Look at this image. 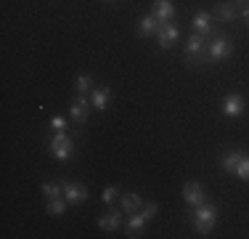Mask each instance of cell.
<instances>
[{
    "instance_id": "cell-1",
    "label": "cell",
    "mask_w": 249,
    "mask_h": 239,
    "mask_svg": "<svg viewBox=\"0 0 249 239\" xmlns=\"http://www.w3.org/2000/svg\"><path fill=\"white\" fill-rule=\"evenodd\" d=\"M191 223H194V229H196L199 234H210V231L215 229V223H217V207L210 205V202L199 205L196 213H194V218H191Z\"/></svg>"
},
{
    "instance_id": "cell-2",
    "label": "cell",
    "mask_w": 249,
    "mask_h": 239,
    "mask_svg": "<svg viewBox=\"0 0 249 239\" xmlns=\"http://www.w3.org/2000/svg\"><path fill=\"white\" fill-rule=\"evenodd\" d=\"M157 210H159L157 202H149V205L141 207L138 213H133V215H130V220H127V226H124V234H127V237H135L141 229H146V223L154 218V213H157Z\"/></svg>"
},
{
    "instance_id": "cell-3",
    "label": "cell",
    "mask_w": 249,
    "mask_h": 239,
    "mask_svg": "<svg viewBox=\"0 0 249 239\" xmlns=\"http://www.w3.org/2000/svg\"><path fill=\"white\" fill-rule=\"evenodd\" d=\"M48 149H51V154L58 159V162H67V159L74 154V141L67 136V130H64V133H53Z\"/></svg>"
},
{
    "instance_id": "cell-4",
    "label": "cell",
    "mask_w": 249,
    "mask_h": 239,
    "mask_svg": "<svg viewBox=\"0 0 249 239\" xmlns=\"http://www.w3.org/2000/svg\"><path fill=\"white\" fill-rule=\"evenodd\" d=\"M207 51H210V61H223V59H228L233 53V43L220 32V35L207 40Z\"/></svg>"
},
{
    "instance_id": "cell-5",
    "label": "cell",
    "mask_w": 249,
    "mask_h": 239,
    "mask_svg": "<svg viewBox=\"0 0 249 239\" xmlns=\"http://www.w3.org/2000/svg\"><path fill=\"white\" fill-rule=\"evenodd\" d=\"M90 109H93V106H90V101H88L82 93H77L74 99H72V104H69V117H72L74 122L82 128V125H88V117H90Z\"/></svg>"
},
{
    "instance_id": "cell-6",
    "label": "cell",
    "mask_w": 249,
    "mask_h": 239,
    "mask_svg": "<svg viewBox=\"0 0 249 239\" xmlns=\"http://www.w3.org/2000/svg\"><path fill=\"white\" fill-rule=\"evenodd\" d=\"M191 27H194V32L207 35V38H215V35H220V27H215V24H212V14H207V11H196V14H194Z\"/></svg>"
},
{
    "instance_id": "cell-7",
    "label": "cell",
    "mask_w": 249,
    "mask_h": 239,
    "mask_svg": "<svg viewBox=\"0 0 249 239\" xmlns=\"http://www.w3.org/2000/svg\"><path fill=\"white\" fill-rule=\"evenodd\" d=\"M178 38H180V29H178V24L173 21H164V24H159V29H157V43L159 48H173L178 43Z\"/></svg>"
},
{
    "instance_id": "cell-8",
    "label": "cell",
    "mask_w": 249,
    "mask_h": 239,
    "mask_svg": "<svg viewBox=\"0 0 249 239\" xmlns=\"http://www.w3.org/2000/svg\"><path fill=\"white\" fill-rule=\"evenodd\" d=\"M247 112V101L241 93H228L223 99V115L225 117H241Z\"/></svg>"
},
{
    "instance_id": "cell-9",
    "label": "cell",
    "mask_w": 249,
    "mask_h": 239,
    "mask_svg": "<svg viewBox=\"0 0 249 239\" xmlns=\"http://www.w3.org/2000/svg\"><path fill=\"white\" fill-rule=\"evenodd\" d=\"M183 199H186V205H191V207L204 205V186H201L199 181L183 183Z\"/></svg>"
},
{
    "instance_id": "cell-10",
    "label": "cell",
    "mask_w": 249,
    "mask_h": 239,
    "mask_svg": "<svg viewBox=\"0 0 249 239\" xmlns=\"http://www.w3.org/2000/svg\"><path fill=\"white\" fill-rule=\"evenodd\" d=\"M64 199H67L69 205H80V202L88 199V189L82 186V183L67 181V183H64Z\"/></svg>"
},
{
    "instance_id": "cell-11",
    "label": "cell",
    "mask_w": 249,
    "mask_h": 239,
    "mask_svg": "<svg viewBox=\"0 0 249 239\" xmlns=\"http://www.w3.org/2000/svg\"><path fill=\"white\" fill-rule=\"evenodd\" d=\"M109 101H111V88L109 85H101L96 91H90V106L96 112H106L109 109Z\"/></svg>"
},
{
    "instance_id": "cell-12",
    "label": "cell",
    "mask_w": 249,
    "mask_h": 239,
    "mask_svg": "<svg viewBox=\"0 0 249 239\" xmlns=\"http://www.w3.org/2000/svg\"><path fill=\"white\" fill-rule=\"evenodd\" d=\"M151 14L157 16V21H173L175 19V5L170 3V0H154L151 5Z\"/></svg>"
},
{
    "instance_id": "cell-13",
    "label": "cell",
    "mask_w": 249,
    "mask_h": 239,
    "mask_svg": "<svg viewBox=\"0 0 249 239\" xmlns=\"http://www.w3.org/2000/svg\"><path fill=\"white\" fill-rule=\"evenodd\" d=\"M122 213L124 210H109L98 218V229L101 231H117L122 226Z\"/></svg>"
},
{
    "instance_id": "cell-14",
    "label": "cell",
    "mask_w": 249,
    "mask_h": 239,
    "mask_svg": "<svg viewBox=\"0 0 249 239\" xmlns=\"http://www.w3.org/2000/svg\"><path fill=\"white\" fill-rule=\"evenodd\" d=\"M215 16L220 19L223 24H231V21H236L239 19V8H236L233 3H217V8H215Z\"/></svg>"
},
{
    "instance_id": "cell-15",
    "label": "cell",
    "mask_w": 249,
    "mask_h": 239,
    "mask_svg": "<svg viewBox=\"0 0 249 239\" xmlns=\"http://www.w3.org/2000/svg\"><path fill=\"white\" fill-rule=\"evenodd\" d=\"M120 205H122V210H124V213L133 215V213H138L141 207H143V199H141V197L135 194V191H127V194H122V197H120Z\"/></svg>"
},
{
    "instance_id": "cell-16",
    "label": "cell",
    "mask_w": 249,
    "mask_h": 239,
    "mask_svg": "<svg viewBox=\"0 0 249 239\" xmlns=\"http://www.w3.org/2000/svg\"><path fill=\"white\" fill-rule=\"evenodd\" d=\"M159 24H162V21H157V16H154V14L141 16V19H138V35H143V38H149V35H157Z\"/></svg>"
},
{
    "instance_id": "cell-17",
    "label": "cell",
    "mask_w": 249,
    "mask_h": 239,
    "mask_svg": "<svg viewBox=\"0 0 249 239\" xmlns=\"http://www.w3.org/2000/svg\"><path fill=\"white\" fill-rule=\"evenodd\" d=\"M241 157H244V152H231V154H223V159H220L223 170H225V173H233L236 167H239Z\"/></svg>"
},
{
    "instance_id": "cell-18",
    "label": "cell",
    "mask_w": 249,
    "mask_h": 239,
    "mask_svg": "<svg viewBox=\"0 0 249 239\" xmlns=\"http://www.w3.org/2000/svg\"><path fill=\"white\" fill-rule=\"evenodd\" d=\"M40 191L45 194V199H58V197H64V183L48 181V183H43V186H40Z\"/></svg>"
},
{
    "instance_id": "cell-19",
    "label": "cell",
    "mask_w": 249,
    "mask_h": 239,
    "mask_svg": "<svg viewBox=\"0 0 249 239\" xmlns=\"http://www.w3.org/2000/svg\"><path fill=\"white\" fill-rule=\"evenodd\" d=\"M90 88H93V75H77V80H74V91L77 93L85 96Z\"/></svg>"
},
{
    "instance_id": "cell-20",
    "label": "cell",
    "mask_w": 249,
    "mask_h": 239,
    "mask_svg": "<svg viewBox=\"0 0 249 239\" xmlns=\"http://www.w3.org/2000/svg\"><path fill=\"white\" fill-rule=\"evenodd\" d=\"M67 205H69V202L64 199V197H58V199H48V213L51 215H64V213H67Z\"/></svg>"
},
{
    "instance_id": "cell-21",
    "label": "cell",
    "mask_w": 249,
    "mask_h": 239,
    "mask_svg": "<svg viewBox=\"0 0 249 239\" xmlns=\"http://www.w3.org/2000/svg\"><path fill=\"white\" fill-rule=\"evenodd\" d=\"M233 176L241 178V181H249V157H247V154L241 157V162H239V167L233 170Z\"/></svg>"
},
{
    "instance_id": "cell-22",
    "label": "cell",
    "mask_w": 249,
    "mask_h": 239,
    "mask_svg": "<svg viewBox=\"0 0 249 239\" xmlns=\"http://www.w3.org/2000/svg\"><path fill=\"white\" fill-rule=\"evenodd\" d=\"M51 128H53V133H64V130H67V120H64L61 115L51 117Z\"/></svg>"
},
{
    "instance_id": "cell-23",
    "label": "cell",
    "mask_w": 249,
    "mask_h": 239,
    "mask_svg": "<svg viewBox=\"0 0 249 239\" xmlns=\"http://www.w3.org/2000/svg\"><path fill=\"white\" fill-rule=\"evenodd\" d=\"M101 197H104V202H106V205H111V202H114L117 197H120V189H117V186H106Z\"/></svg>"
},
{
    "instance_id": "cell-24",
    "label": "cell",
    "mask_w": 249,
    "mask_h": 239,
    "mask_svg": "<svg viewBox=\"0 0 249 239\" xmlns=\"http://www.w3.org/2000/svg\"><path fill=\"white\" fill-rule=\"evenodd\" d=\"M239 14H241V19H244V21L249 24V5H241V11H239Z\"/></svg>"
},
{
    "instance_id": "cell-25",
    "label": "cell",
    "mask_w": 249,
    "mask_h": 239,
    "mask_svg": "<svg viewBox=\"0 0 249 239\" xmlns=\"http://www.w3.org/2000/svg\"><path fill=\"white\" fill-rule=\"evenodd\" d=\"M236 3H239V5H249V0H236Z\"/></svg>"
}]
</instances>
